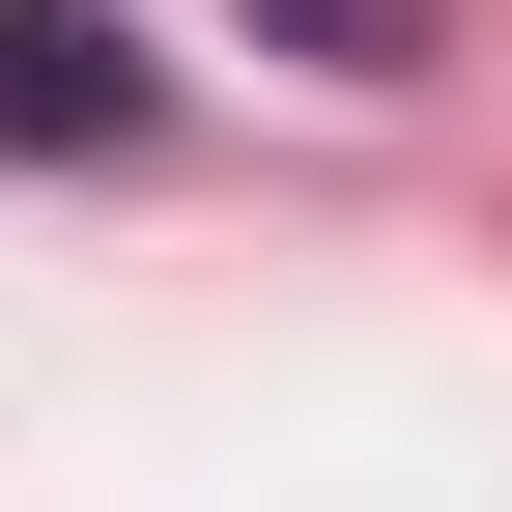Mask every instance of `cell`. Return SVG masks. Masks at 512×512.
I'll return each instance as SVG.
<instances>
[{"label": "cell", "instance_id": "obj_1", "mask_svg": "<svg viewBox=\"0 0 512 512\" xmlns=\"http://www.w3.org/2000/svg\"><path fill=\"white\" fill-rule=\"evenodd\" d=\"M143 29H114V0H0V143H57V171H86V143H143Z\"/></svg>", "mask_w": 512, "mask_h": 512}, {"label": "cell", "instance_id": "obj_2", "mask_svg": "<svg viewBox=\"0 0 512 512\" xmlns=\"http://www.w3.org/2000/svg\"><path fill=\"white\" fill-rule=\"evenodd\" d=\"M256 29H313L342 86H399V57H427V0H256Z\"/></svg>", "mask_w": 512, "mask_h": 512}]
</instances>
